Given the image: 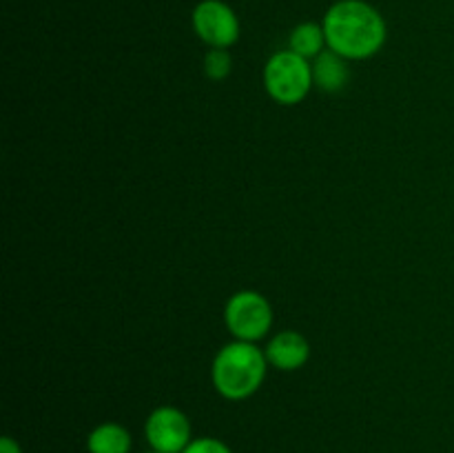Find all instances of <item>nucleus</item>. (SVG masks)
I'll return each mask as SVG.
<instances>
[{
  "label": "nucleus",
  "mask_w": 454,
  "mask_h": 453,
  "mask_svg": "<svg viewBox=\"0 0 454 453\" xmlns=\"http://www.w3.org/2000/svg\"><path fill=\"white\" fill-rule=\"evenodd\" d=\"M326 44L346 60H368L386 44V20L366 0H337L322 20Z\"/></svg>",
  "instance_id": "obj_1"
},
{
  "label": "nucleus",
  "mask_w": 454,
  "mask_h": 453,
  "mask_svg": "<svg viewBox=\"0 0 454 453\" xmlns=\"http://www.w3.org/2000/svg\"><path fill=\"white\" fill-rule=\"evenodd\" d=\"M264 349L257 342L233 340L222 346L211 364V380L217 393L231 402H239L260 391L266 380Z\"/></svg>",
  "instance_id": "obj_2"
},
{
  "label": "nucleus",
  "mask_w": 454,
  "mask_h": 453,
  "mask_svg": "<svg viewBox=\"0 0 454 453\" xmlns=\"http://www.w3.org/2000/svg\"><path fill=\"white\" fill-rule=\"evenodd\" d=\"M313 87V65L300 53L282 49L266 60L264 89L278 105H300Z\"/></svg>",
  "instance_id": "obj_3"
},
{
  "label": "nucleus",
  "mask_w": 454,
  "mask_h": 453,
  "mask_svg": "<svg viewBox=\"0 0 454 453\" xmlns=\"http://www.w3.org/2000/svg\"><path fill=\"white\" fill-rule=\"evenodd\" d=\"M224 324L233 340L260 342L273 327V306L260 291L242 289L226 300Z\"/></svg>",
  "instance_id": "obj_4"
},
{
  "label": "nucleus",
  "mask_w": 454,
  "mask_h": 453,
  "mask_svg": "<svg viewBox=\"0 0 454 453\" xmlns=\"http://www.w3.org/2000/svg\"><path fill=\"white\" fill-rule=\"evenodd\" d=\"M193 31L211 49H231L239 40V18L224 0H202L195 4Z\"/></svg>",
  "instance_id": "obj_5"
},
{
  "label": "nucleus",
  "mask_w": 454,
  "mask_h": 453,
  "mask_svg": "<svg viewBox=\"0 0 454 453\" xmlns=\"http://www.w3.org/2000/svg\"><path fill=\"white\" fill-rule=\"evenodd\" d=\"M145 435L151 451L182 453L193 440L191 420L182 409L164 404L153 409L145 422Z\"/></svg>",
  "instance_id": "obj_6"
},
{
  "label": "nucleus",
  "mask_w": 454,
  "mask_h": 453,
  "mask_svg": "<svg viewBox=\"0 0 454 453\" xmlns=\"http://www.w3.org/2000/svg\"><path fill=\"white\" fill-rule=\"evenodd\" d=\"M266 360L269 367L278 369V371H297L304 367L310 358V345L300 331H279L266 342Z\"/></svg>",
  "instance_id": "obj_7"
},
{
  "label": "nucleus",
  "mask_w": 454,
  "mask_h": 453,
  "mask_svg": "<svg viewBox=\"0 0 454 453\" xmlns=\"http://www.w3.org/2000/svg\"><path fill=\"white\" fill-rule=\"evenodd\" d=\"M313 65V80L315 87H319L322 91L326 93H337L348 84L350 80V69H348V60L340 53L326 52L319 53L315 60H310Z\"/></svg>",
  "instance_id": "obj_8"
},
{
  "label": "nucleus",
  "mask_w": 454,
  "mask_h": 453,
  "mask_svg": "<svg viewBox=\"0 0 454 453\" xmlns=\"http://www.w3.org/2000/svg\"><path fill=\"white\" fill-rule=\"evenodd\" d=\"M131 431L120 422H102L93 426L87 435L89 453H131Z\"/></svg>",
  "instance_id": "obj_9"
},
{
  "label": "nucleus",
  "mask_w": 454,
  "mask_h": 453,
  "mask_svg": "<svg viewBox=\"0 0 454 453\" xmlns=\"http://www.w3.org/2000/svg\"><path fill=\"white\" fill-rule=\"evenodd\" d=\"M288 49L300 53L306 60H315L322 52H326V34L319 22H300L288 36Z\"/></svg>",
  "instance_id": "obj_10"
},
{
  "label": "nucleus",
  "mask_w": 454,
  "mask_h": 453,
  "mask_svg": "<svg viewBox=\"0 0 454 453\" xmlns=\"http://www.w3.org/2000/svg\"><path fill=\"white\" fill-rule=\"evenodd\" d=\"M231 69H233V58H231L229 49H208L204 56V74L211 80H224L229 78Z\"/></svg>",
  "instance_id": "obj_11"
},
{
  "label": "nucleus",
  "mask_w": 454,
  "mask_h": 453,
  "mask_svg": "<svg viewBox=\"0 0 454 453\" xmlns=\"http://www.w3.org/2000/svg\"><path fill=\"white\" fill-rule=\"evenodd\" d=\"M182 453H233V451H231L229 444L222 442V440L211 438V435H202V438L191 440V444Z\"/></svg>",
  "instance_id": "obj_12"
},
{
  "label": "nucleus",
  "mask_w": 454,
  "mask_h": 453,
  "mask_svg": "<svg viewBox=\"0 0 454 453\" xmlns=\"http://www.w3.org/2000/svg\"><path fill=\"white\" fill-rule=\"evenodd\" d=\"M0 453H22V449L18 440H13L12 435H4V438H0Z\"/></svg>",
  "instance_id": "obj_13"
},
{
  "label": "nucleus",
  "mask_w": 454,
  "mask_h": 453,
  "mask_svg": "<svg viewBox=\"0 0 454 453\" xmlns=\"http://www.w3.org/2000/svg\"><path fill=\"white\" fill-rule=\"evenodd\" d=\"M149 453H158V451H149Z\"/></svg>",
  "instance_id": "obj_14"
}]
</instances>
